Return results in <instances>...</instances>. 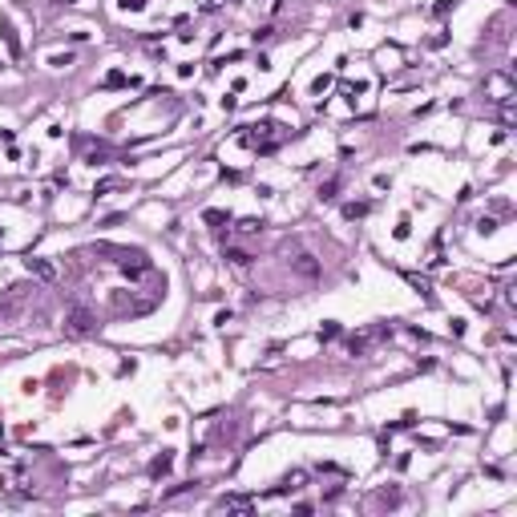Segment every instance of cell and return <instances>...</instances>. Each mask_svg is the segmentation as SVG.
Returning <instances> with one entry per match:
<instances>
[{
    "label": "cell",
    "mask_w": 517,
    "mask_h": 517,
    "mask_svg": "<svg viewBox=\"0 0 517 517\" xmlns=\"http://www.w3.org/2000/svg\"><path fill=\"white\" fill-rule=\"evenodd\" d=\"M93 327H97V319L89 315L85 307H73V311H69V331H73V336H89Z\"/></svg>",
    "instance_id": "1"
},
{
    "label": "cell",
    "mask_w": 517,
    "mask_h": 517,
    "mask_svg": "<svg viewBox=\"0 0 517 517\" xmlns=\"http://www.w3.org/2000/svg\"><path fill=\"white\" fill-rule=\"evenodd\" d=\"M295 271H299V275H307V279H315V275H319V263H315L311 255H295Z\"/></svg>",
    "instance_id": "2"
},
{
    "label": "cell",
    "mask_w": 517,
    "mask_h": 517,
    "mask_svg": "<svg viewBox=\"0 0 517 517\" xmlns=\"http://www.w3.org/2000/svg\"><path fill=\"white\" fill-rule=\"evenodd\" d=\"M28 271H33V275H41V279H53L57 271L49 267V263H41V259H28Z\"/></svg>",
    "instance_id": "3"
},
{
    "label": "cell",
    "mask_w": 517,
    "mask_h": 517,
    "mask_svg": "<svg viewBox=\"0 0 517 517\" xmlns=\"http://www.w3.org/2000/svg\"><path fill=\"white\" fill-rule=\"evenodd\" d=\"M303 481H307V477H303V473H287V481L279 485V493H291V489H303Z\"/></svg>",
    "instance_id": "4"
},
{
    "label": "cell",
    "mask_w": 517,
    "mask_h": 517,
    "mask_svg": "<svg viewBox=\"0 0 517 517\" xmlns=\"http://www.w3.org/2000/svg\"><path fill=\"white\" fill-rule=\"evenodd\" d=\"M238 230H242V234H259V230H263V222H259V219H242V222H238Z\"/></svg>",
    "instance_id": "5"
},
{
    "label": "cell",
    "mask_w": 517,
    "mask_h": 517,
    "mask_svg": "<svg viewBox=\"0 0 517 517\" xmlns=\"http://www.w3.org/2000/svg\"><path fill=\"white\" fill-rule=\"evenodd\" d=\"M344 215H348V219H364V215H368V202H352Z\"/></svg>",
    "instance_id": "6"
},
{
    "label": "cell",
    "mask_w": 517,
    "mask_h": 517,
    "mask_svg": "<svg viewBox=\"0 0 517 517\" xmlns=\"http://www.w3.org/2000/svg\"><path fill=\"white\" fill-rule=\"evenodd\" d=\"M166 469H170V452H162V457H158L154 465H149V473H154V477H158V473H166Z\"/></svg>",
    "instance_id": "7"
},
{
    "label": "cell",
    "mask_w": 517,
    "mask_h": 517,
    "mask_svg": "<svg viewBox=\"0 0 517 517\" xmlns=\"http://www.w3.org/2000/svg\"><path fill=\"white\" fill-rule=\"evenodd\" d=\"M226 259H230V263H238V267H242V263H251V259H247V251H226Z\"/></svg>",
    "instance_id": "8"
},
{
    "label": "cell",
    "mask_w": 517,
    "mask_h": 517,
    "mask_svg": "<svg viewBox=\"0 0 517 517\" xmlns=\"http://www.w3.org/2000/svg\"><path fill=\"white\" fill-rule=\"evenodd\" d=\"M336 190H340V182H327V186L319 190V198H336Z\"/></svg>",
    "instance_id": "9"
},
{
    "label": "cell",
    "mask_w": 517,
    "mask_h": 517,
    "mask_svg": "<svg viewBox=\"0 0 517 517\" xmlns=\"http://www.w3.org/2000/svg\"><path fill=\"white\" fill-rule=\"evenodd\" d=\"M452 4H457V0H441V4H437V8H433V12H437V16H441V12H448V8H452Z\"/></svg>",
    "instance_id": "10"
}]
</instances>
